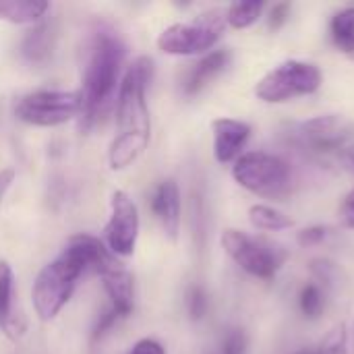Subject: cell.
<instances>
[{
  "mask_svg": "<svg viewBox=\"0 0 354 354\" xmlns=\"http://www.w3.org/2000/svg\"><path fill=\"white\" fill-rule=\"evenodd\" d=\"M153 77V62L147 56L135 58L124 71L116 93V124L118 135L108 149L112 170L131 166L149 145L151 118L147 108V85Z\"/></svg>",
  "mask_w": 354,
  "mask_h": 354,
  "instance_id": "cell-1",
  "label": "cell"
},
{
  "mask_svg": "<svg viewBox=\"0 0 354 354\" xmlns=\"http://www.w3.org/2000/svg\"><path fill=\"white\" fill-rule=\"evenodd\" d=\"M127 48L114 31H97L89 44L87 62L83 68L81 95V129H91L110 106L116 87L120 85V68Z\"/></svg>",
  "mask_w": 354,
  "mask_h": 354,
  "instance_id": "cell-2",
  "label": "cell"
},
{
  "mask_svg": "<svg viewBox=\"0 0 354 354\" xmlns=\"http://www.w3.org/2000/svg\"><path fill=\"white\" fill-rule=\"evenodd\" d=\"M87 272L85 263L68 249L64 247L62 253L52 259L48 266H44L33 282L31 288V301L35 315L41 322H52L71 301L77 280Z\"/></svg>",
  "mask_w": 354,
  "mask_h": 354,
  "instance_id": "cell-3",
  "label": "cell"
},
{
  "mask_svg": "<svg viewBox=\"0 0 354 354\" xmlns=\"http://www.w3.org/2000/svg\"><path fill=\"white\" fill-rule=\"evenodd\" d=\"M226 25V10L212 8L197 15L191 23H174L166 27L158 37V48L172 56L207 54L224 35Z\"/></svg>",
  "mask_w": 354,
  "mask_h": 354,
  "instance_id": "cell-4",
  "label": "cell"
},
{
  "mask_svg": "<svg viewBox=\"0 0 354 354\" xmlns=\"http://www.w3.org/2000/svg\"><path fill=\"white\" fill-rule=\"evenodd\" d=\"M234 180L261 197L284 199L290 193V170L284 160L266 151L243 153L232 166Z\"/></svg>",
  "mask_w": 354,
  "mask_h": 354,
  "instance_id": "cell-5",
  "label": "cell"
},
{
  "mask_svg": "<svg viewBox=\"0 0 354 354\" xmlns=\"http://www.w3.org/2000/svg\"><path fill=\"white\" fill-rule=\"evenodd\" d=\"M222 247L241 270L263 280L274 278L288 257L286 249H282L280 245H274L259 236H251L236 228H228L222 232Z\"/></svg>",
  "mask_w": 354,
  "mask_h": 354,
  "instance_id": "cell-6",
  "label": "cell"
},
{
  "mask_svg": "<svg viewBox=\"0 0 354 354\" xmlns=\"http://www.w3.org/2000/svg\"><path fill=\"white\" fill-rule=\"evenodd\" d=\"M322 71L303 60H286L266 73L257 85L255 95L268 104H282L301 95H311L322 87Z\"/></svg>",
  "mask_w": 354,
  "mask_h": 354,
  "instance_id": "cell-7",
  "label": "cell"
},
{
  "mask_svg": "<svg viewBox=\"0 0 354 354\" xmlns=\"http://www.w3.org/2000/svg\"><path fill=\"white\" fill-rule=\"evenodd\" d=\"M81 114L79 91L39 89L17 100L15 116L33 127H58Z\"/></svg>",
  "mask_w": 354,
  "mask_h": 354,
  "instance_id": "cell-8",
  "label": "cell"
},
{
  "mask_svg": "<svg viewBox=\"0 0 354 354\" xmlns=\"http://www.w3.org/2000/svg\"><path fill=\"white\" fill-rule=\"evenodd\" d=\"M139 209L129 193L114 191L110 199V220L106 224V247L116 257L135 253L139 239Z\"/></svg>",
  "mask_w": 354,
  "mask_h": 354,
  "instance_id": "cell-9",
  "label": "cell"
},
{
  "mask_svg": "<svg viewBox=\"0 0 354 354\" xmlns=\"http://www.w3.org/2000/svg\"><path fill=\"white\" fill-rule=\"evenodd\" d=\"M353 135V124L338 114H326L301 124L303 141L322 153H344Z\"/></svg>",
  "mask_w": 354,
  "mask_h": 354,
  "instance_id": "cell-10",
  "label": "cell"
},
{
  "mask_svg": "<svg viewBox=\"0 0 354 354\" xmlns=\"http://www.w3.org/2000/svg\"><path fill=\"white\" fill-rule=\"evenodd\" d=\"M95 274L104 280V288H106V295L110 299V307L122 319L129 317L133 307H135L133 274L124 268V263L116 255H110V259Z\"/></svg>",
  "mask_w": 354,
  "mask_h": 354,
  "instance_id": "cell-11",
  "label": "cell"
},
{
  "mask_svg": "<svg viewBox=\"0 0 354 354\" xmlns=\"http://www.w3.org/2000/svg\"><path fill=\"white\" fill-rule=\"evenodd\" d=\"M212 131H214V156L220 164L236 162L251 137V127L234 118H216L212 122Z\"/></svg>",
  "mask_w": 354,
  "mask_h": 354,
  "instance_id": "cell-12",
  "label": "cell"
},
{
  "mask_svg": "<svg viewBox=\"0 0 354 354\" xmlns=\"http://www.w3.org/2000/svg\"><path fill=\"white\" fill-rule=\"evenodd\" d=\"M151 212L160 220L170 239H176L180 228V191L174 180H162L151 195Z\"/></svg>",
  "mask_w": 354,
  "mask_h": 354,
  "instance_id": "cell-13",
  "label": "cell"
},
{
  "mask_svg": "<svg viewBox=\"0 0 354 354\" xmlns=\"http://www.w3.org/2000/svg\"><path fill=\"white\" fill-rule=\"evenodd\" d=\"M230 64V52L228 50H214L207 52L197 64H193V68L187 73V79L183 83L185 93L187 95H195L199 93L207 83H212L216 77H220Z\"/></svg>",
  "mask_w": 354,
  "mask_h": 354,
  "instance_id": "cell-14",
  "label": "cell"
},
{
  "mask_svg": "<svg viewBox=\"0 0 354 354\" xmlns=\"http://www.w3.org/2000/svg\"><path fill=\"white\" fill-rule=\"evenodd\" d=\"M54 48V25L48 21L35 23L21 41V54L31 64H44Z\"/></svg>",
  "mask_w": 354,
  "mask_h": 354,
  "instance_id": "cell-15",
  "label": "cell"
},
{
  "mask_svg": "<svg viewBox=\"0 0 354 354\" xmlns=\"http://www.w3.org/2000/svg\"><path fill=\"white\" fill-rule=\"evenodd\" d=\"M50 10L48 2L37 0H0V19L15 23V25H27V23H39L46 12Z\"/></svg>",
  "mask_w": 354,
  "mask_h": 354,
  "instance_id": "cell-16",
  "label": "cell"
},
{
  "mask_svg": "<svg viewBox=\"0 0 354 354\" xmlns=\"http://www.w3.org/2000/svg\"><path fill=\"white\" fill-rule=\"evenodd\" d=\"M12 288H15V274L6 261H0V328L8 336L21 334V326L12 317Z\"/></svg>",
  "mask_w": 354,
  "mask_h": 354,
  "instance_id": "cell-17",
  "label": "cell"
},
{
  "mask_svg": "<svg viewBox=\"0 0 354 354\" xmlns=\"http://www.w3.org/2000/svg\"><path fill=\"white\" fill-rule=\"evenodd\" d=\"M330 33L336 48L354 62V6L342 8L330 23Z\"/></svg>",
  "mask_w": 354,
  "mask_h": 354,
  "instance_id": "cell-18",
  "label": "cell"
},
{
  "mask_svg": "<svg viewBox=\"0 0 354 354\" xmlns=\"http://www.w3.org/2000/svg\"><path fill=\"white\" fill-rule=\"evenodd\" d=\"M249 220L257 230H270V232H278V230H286L290 228L295 222L290 216H286L284 212L272 207V205H253L249 209Z\"/></svg>",
  "mask_w": 354,
  "mask_h": 354,
  "instance_id": "cell-19",
  "label": "cell"
},
{
  "mask_svg": "<svg viewBox=\"0 0 354 354\" xmlns=\"http://www.w3.org/2000/svg\"><path fill=\"white\" fill-rule=\"evenodd\" d=\"M263 10V2L251 0V2H234L226 8V23L234 29H247L251 27Z\"/></svg>",
  "mask_w": 354,
  "mask_h": 354,
  "instance_id": "cell-20",
  "label": "cell"
},
{
  "mask_svg": "<svg viewBox=\"0 0 354 354\" xmlns=\"http://www.w3.org/2000/svg\"><path fill=\"white\" fill-rule=\"evenodd\" d=\"M322 307H324V297H322L319 286L317 284H307L301 290V311L305 313V317L315 319L322 313Z\"/></svg>",
  "mask_w": 354,
  "mask_h": 354,
  "instance_id": "cell-21",
  "label": "cell"
},
{
  "mask_svg": "<svg viewBox=\"0 0 354 354\" xmlns=\"http://www.w3.org/2000/svg\"><path fill=\"white\" fill-rule=\"evenodd\" d=\"M319 354H348L346 353V328L342 324L330 330V334L322 342Z\"/></svg>",
  "mask_w": 354,
  "mask_h": 354,
  "instance_id": "cell-22",
  "label": "cell"
},
{
  "mask_svg": "<svg viewBox=\"0 0 354 354\" xmlns=\"http://www.w3.org/2000/svg\"><path fill=\"white\" fill-rule=\"evenodd\" d=\"M187 309L191 319H201L207 311V297L201 286H193L187 295Z\"/></svg>",
  "mask_w": 354,
  "mask_h": 354,
  "instance_id": "cell-23",
  "label": "cell"
},
{
  "mask_svg": "<svg viewBox=\"0 0 354 354\" xmlns=\"http://www.w3.org/2000/svg\"><path fill=\"white\" fill-rule=\"evenodd\" d=\"M247 353V336L241 330H232L226 334L220 354H245Z\"/></svg>",
  "mask_w": 354,
  "mask_h": 354,
  "instance_id": "cell-24",
  "label": "cell"
},
{
  "mask_svg": "<svg viewBox=\"0 0 354 354\" xmlns=\"http://www.w3.org/2000/svg\"><path fill=\"white\" fill-rule=\"evenodd\" d=\"M326 236H328V228H324V226H309V228L299 232L297 241H299L301 247H313V245H319L322 241H326Z\"/></svg>",
  "mask_w": 354,
  "mask_h": 354,
  "instance_id": "cell-25",
  "label": "cell"
},
{
  "mask_svg": "<svg viewBox=\"0 0 354 354\" xmlns=\"http://www.w3.org/2000/svg\"><path fill=\"white\" fill-rule=\"evenodd\" d=\"M118 319H122V317H120L112 307H108V309H106V313L100 317V322H97L95 330H93V340L102 338L108 330H112V328H114V324H116Z\"/></svg>",
  "mask_w": 354,
  "mask_h": 354,
  "instance_id": "cell-26",
  "label": "cell"
},
{
  "mask_svg": "<svg viewBox=\"0 0 354 354\" xmlns=\"http://www.w3.org/2000/svg\"><path fill=\"white\" fill-rule=\"evenodd\" d=\"M290 17V4L282 2V4H274V8L270 10V27L272 29H280Z\"/></svg>",
  "mask_w": 354,
  "mask_h": 354,
  "instance_id": "cell-27",
  "label": "cell"
},
{
  "mask_svg": "<svg viewBox=\"0 0 354 354\" xmlns=\"http://www.w3.org/2000/svg\"><path fill=\"white\" fill-rule=\"evenodd\" d=\"M129 354H166V348L158 342V340H151V338H143L139 340Z\"/></svg>",
  "mask_w": 354,
  "mask_h": 354,
  "instance_id": "cell-28",
  "label": "cell"
},
{
  "mask_svg": "<svg viewBox=\"0 0 354 354\" xmlns=\"http://www.w3.org/2000/svg\"><path fill=\"white\" fill-rule=\"evenodd\" d=\"M340 222L346 228H354V189L344 197V201L340 205Z\"/></svg>",
  "mask_w": 354,
  "mask_h": 354,
  "instance_id": "cell-29",
  "label": "cell"
},
{
  "mask_svg": "<svg viewBox=\"0 0 354 354\" xmlns=\"http://www.w3.org/2000/svg\"><path fill=\"white\" fill-rule=\"evenodd\" d=\"M12 180H15V170H10V168L0 170V203H2V199H4V195L8 193Z\"/></svg>",
  "mask_w": 354,
  "mask_h": 354,
  "instance_id": "cell-30",
  "label": "cell"
},
{
  "mask_svg": "<svg viewBox=\"0 0 354 354\" xmlns=\"http://www.w3.org/2000/svg\"><path fill=\"white\" fill-rule=\"evenodd\" d=\"M297 354H319V353H311V351H301V353Z\"/></svg>",
  "mask_w": 354,
  "mask_h": 354,
  "instance_id": "cell-31",
  "label": "cell"
}]
</instances>
